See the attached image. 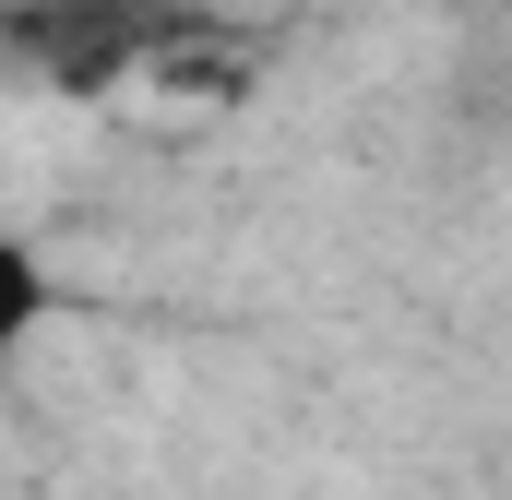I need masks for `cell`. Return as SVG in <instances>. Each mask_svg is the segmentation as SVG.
I'll return each mask as SVG.
<instances>
[{"label": "cell", "instance_id": "6da1fadb", "mask_svg": "<svg viewBox=\"0 0 512 500\" xmlns=\"http://www.w3.org/2000/svg\"><path fill=\"white\" fill-rule=\"evenodd\" d=\"M12 48L60 96H120V84L203 48V12H179V0H36V12H12Z\"/></svg>", "mask_w": 512, "mask_h": 500}, {"label": "cell", "instance_id": "7a4b0ae2", "mask_svg": "<svg viewBox=\"0 0 512 500\" xmlns=\"http://www.w3.org/2000/svg\"><path fill=\"white\" fill-rule=\"evenodd\" d=\"M36 322H48V262L0 227V358H12V346H36Z\"/></svg>", "mask_w": 512, "mask_h": 500}]
</instances>
